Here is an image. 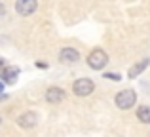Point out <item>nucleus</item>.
Masks as SVG:
<instances>
[{
	"label": "nucleus",
	"instance_id": "obj_1",
	"mask_svg": "<svg viewBox=\"0 0 150 137\" xmlns=\"http://www.w3.org/2000/svg\"><path fill=\"white\" fill-rule=\"evenodd\" d=\"M106 63H108V55H106V52H105V50H101V48H95L88 55V67L93 69V70L105 69Z\"/></svg>",
	"mask_w": 150,
	"mask_h": 137
},
{
	"label": "nucleus",
	"instance_id": "obj_2",
	"mask_svg": "<svg viewBox=\"0 0 150 137\" xmlns=\"http://www.w3.org/2000/svg\"><path fill=\"white\" fill-rule=\"evenodd\" d=\"M135 101H137V93L133 92V89H122V92H118L114 103H116L118 109L127 111V109H131L133 105H135Z\"/></svg>",
	"mask_w": 150,
	"mask_h": 137
},
{
	"label": "nucleus",
	"instance_id": "obj_3",
	"mask_svg": "<svg viewBox=\"0 0 150 137\" xmlns=\"http://www.w3.org/2000/svg\"><path fill=\"white\" fill-rule=\"evenodd\" d=\"M93 89H95V84H93V80H89V78H78L72 84V92H74V95H78V97L89 95V93H93Z\"/></svg>",
	"mask_w": 150,
	"mask_h": 137
},
{
	"label": "nucleus",
	"instance_id": "obj_4",
	"mask_svg": "<svg viewBox=\"0 0 150 137\" xmlns=\"http://www.w3.org/2000/svg\"><path fill=\"white\" fill-rule=\"evenodd\" d=\"M38 10V0H17L15 2V11L21 17H29Z\"/></svg>",
	"mask_w": 150,
	"mask_h": 137
},
{
	"label": "nucleus",
	"instance_id": "obj_5",
	"mask_svg": "<svg viewBox=\"0 0 150 137\" xmlns=\"http://www.w3.org/2000/svg\"><path fill=\"white\" fill-rule=\"evenodd\" d=\"M59 61L65 65H72V63H78L80 61V52H78L76 48H63L61 52H59Z\"/></svg>",
	"mask_w": 150,
	"mask_h": 137
},
{
	"label": "nucleus",
	"instance_id": "obj_6",
	"mask_svg": "<svg viewBox=\"0 0 150 137\" xmlns=\"http://www.w3.org/2000/svg\"><path fill=\"white\" fill-rule=\"evenodd\" d=\"M36 124H38V114L33 112V111L23 112V114L17 118V126L23 128V130H30V128H34Z\"/></svg>",
	"mask_w": 150,
	"mask_h": 137
},
{
	"label": "nucleus",
	"instance_id": "obj_7",
	"mask_svg": "<svg viewBox=\"0 0 150 137\" xmlns=\"http://www.w3.org/2000/svg\"><path fill=\"white\" fill-rule=\"evenodd\" d=\"M65 89L63 88H57V86H53V88H48V92H46V101L51 105H57L61 103L63 99H65Z\"/></svg>",
	"mask_w": 150,
	"mask_h": 137
},
{
	"label": "nucleus",
	"instance_id": "obj_8",
	"mask_svg": "<svg viewBox=\"0 0 150 137\" xmlns=\"http://www.w3.org/2000/svg\"><path fill=\"white\" fill-rule=\"evenodd\" d=\"M17 74H19L17 67H4L2 70H0V78H2V82H8V84H13Z\"/></svg>",
	"mask_w": 150,
	"mask_h": 137
},
{
	"label": "nucleus",
	"instance_id": "obj_9",
	"mask_svg": "<svg viewBox=\"0 0 150 137\" xmlns=\"http://www.w3.org/2000/svg\"><path fill=\"white\" fill-rule=\"evenodd\" d=\"M148 65H150V59H141L139 63H135L131 69L127 70V76H129V78H137V76H139V74L143 72L144 69L148 67Z\"/></svg>",
	"mask_w": 150,
	"mask_h": 137
},
{
	"label": "nucleus",
	"instance_id": "obj_10",
	"mask_svg": "<svg viewBox=\"0 0 150 137\" xmlns=\"http://www.w3.org/2000/svg\"><path fill=\"white\" fill-rule=\"evenodd\" d=\"M137 118H139L141 122H144V124H150V107L143 105V107L137 109Z\"/></svg>",
	"mask_w": 150,
	"mask_h": 137
},
{
	"label": "nucleus",
	"instance_id": "obj_11",
	"mask_svg": "<svg viewBox=\"0 0 150 137\" xmlns=\"http://www.w3.org/2000/svg\"><path fill=\"white\" fill-rule=\"evenodd\" d=\"M103 76H105L106 78V80H114V82H118V80H120V74H118V72H105V74H103Z\"/></svg>",
	"mask_w": 150,
	"mask_h": 137
},
{
	"label": "nucleus",
	"instance_id": "obj_12",
	"mask_svg": "<svg viewBox=\"0 0 150 137\" xmlns=\"http://www.w3.org/2000/svg\"><path fill=\"white\" fill-rule=\"evenodd\" d=\"M4 15H6V6L0 2V19H4Z\"/></svg>",
	"mask_w": 150,
	"mask_h": 137
},
{
	"label": "nucleus",
	"instance_id": "obj_13",
	"mask_svg": "<svg viewBox=\"0 0 150 137\" xmlns=\"http://www.w3.org/2000/svg\"><path fill=\"white\" fill-rule=\"evenodd\" d=\"M36 67L38 69H48V63H44V61H36Z\"/></svg>",
	"mask_w": 150,
	"mask_h": 137
},
{
	"label": "nucleus",
	"instance_id": "obj_14",
	"mask_svg": "<svg viewBox=\"0 0 150 137\" xmlns=\"http://www.w3.org/2000/svg\"><path fill=\"white\" fill-rule=\"evenodd\" d=\"M0 67H2V69L6 67V59H2V57H0Z\"/></svg>",
	"mask_w": 150,
	"mask_h": 137
},
{
	"label": "nucleus",
	"instance_id": "obj_15",
	"mask_svg": "<svg viewBox=\"0 0 150 137\" xmlns=\"http://www.w3.org/2000/svg\"><path fill=\"white\" fill-rule=\"evenodd\" d=\"M0 92H4V82L0 80Z\"/></svg>",
	"mask_w": 150,
	"mask_h": 137
},
{
	"label": "nucleus",
	"instance_id": "obj_16",
	"mask_svg": "<svg viewBox=\"0 0 150 137\" xmlns=\"http://www.w3.org/2000/svg\"><path fill=\"white\" fill-rule=\"evenodd\" d=\"M0 126H2V116H0Z\"/></svg>",
	"mask_w": 150,
	"mask_h": 137
}]
</instances>
